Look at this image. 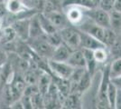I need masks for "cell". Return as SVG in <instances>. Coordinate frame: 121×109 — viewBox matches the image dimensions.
<instances>
[{
	"label": "cell",
	"instance_id": "obj_1",
	"mask_svg": "<svg viewBox=\"0 0 121 109\" xmlns=\"http://www.w3.org/2000/svg\"><path fill=\"white\" fill-rule=\"evenodd\" d=\"M5 6L7 13L11 16H18V18L31 17L38 13L35 8L26 5L24 0H5Z\"/></svg>",
	"mask_w": 121,
	"mask_h": 109
},
{
	"label": "cell",
	"instance_id": "obj_2",
	"mask_svg": "<svg viewBox=\"0 0 121 109\" xmlns=\"http://www.w3.org/2000/svg\"><path fill=\"white\" fill-rule=\"evenodd\" d=\"M111 64V63H110ZM110 64H107L102 71V76L99 87L97 94V107L98 108H110L107 96V89L110 82Z\"/></svg>",
	"mask_w": 121,
	"mask_h": 109
},
{
	"label": "cell",
	"instance_id": "obj_3",
	"mask_svg": "<svg viewBox=\"0 0 121 109\" xmlns=\"http://www.w3.org/2000/svg\"><path fill=\"white\" fill-rule=\"evenodd\" d=\"M28 45L30 46L32 50L38 55L39 57L46 58V59H51L52 57L53 51L55 47H52L49 42L46 39V35L37 38H31L27 40Z\"/></svg>",
	"mask_w": 121,
	"mask_h": 109
},
{
	"label": "cell",
	"instance_id": "obj_4",
	"mask_svg": "<svg viewBox=\"0 0 121 109\" xmlns=\"http://www.w3.org/2000/svg\"><path fill=\"white\" fill-rule=\"evenodd\" d=\"M62 38V42L71 50H76L81 48V36L79 29L74 26H66L59 30Z\"/></svg>",
	"mask_w": 121,
	"mask_h": 109
},
{
	"label": "cell",
	"instance_id": "obj_5",
	"mask_svg": "<svg viewBox=\"0 0 121 109\" xmlns=\"http://www.w3.org/2000/svg\"><path fill=\"white\" fill-rule=\"evenodd\" d=\"M43 13H44V15L50 19L51 22L54 25V26L58 30H60L66 26H71L62 8L61 10H60L58 7H50V8L44 9L43 11Z\"/></svg>",
	"mask_w": 121,
	"mask_h": 109
},
{
	"label": "cell",
	"instance_id": "obj_6",
	"mask_svg": "<svg viewBox=\"0 0 121 109\" xmlns=\"http://www.w3.org/2000/svg\"><path fill=\"white\" fill-rule=\"evenodd\" d=\"M78 29H80L81 31L86 32L88 34H90L94 37L98 38L99 40L103 41V37H104V33H105V28L98 25L93 20H91L90 17L86 16L85 18L82 20L80 25L76 26Z\"/></svg>",
	"mask_w": 121,
	"mask_h": 109
},
{
	"label": "cell",
	"instance_id": "obj_7",
	"mask_svg": "<svg viewBox=\"0 0 121 109\" xmlns=\"http://www.w3.org/2000/svg\"><path fill=\"white\" fill-rule=\"evenodd\" d=\"M85 15L88 17H90L91 20H93L95 23L104 28L111 27L110 24V16L109 13L107 11L101 9L99 7H94L91 9H85Z\"/></svg>",
	"mask_w": 121,
	"mask_h": 109
},
{
	"label": "cell",
	"instance_id": "obj_8",
	"mask_svg": "<svg viewBox=\"0 0 121 109\" xmlns=\"http://www.w3.org/2000/svg\"><path fill=\"white\" fill-rule=\"evenodd\" d=\"M49 67H50L52 76H55L60 78L70 79L74 68L67 62L55 61L49 59Z\"/></svg>",
	"mask_w": 121,
	"mask_h": 109
},
{
	"label": "cell",
	"instance_id": "obj_9",
	"mask_svg": "<svg viewBox=\"0 0 121 109\" xmlns=\"http://www.w3.org/2000/svg\"><path fill=\"white\" fill-rule=\"evenodd\" d=\"M30 18L31 17H23L15 19L11 22V26L14 27L17 38L22 41L27 42L30 35Z\"/></svg>",
	"mask_w": 121,
	"mask_h": 109
},
{
	"label": "cell",
	"instance_id": "obj_10",
	"mask_svg": "<svg viewBox=\"0 0 121 109\" xmlns=\"http://www.w3.org/2000/svg\"><path fill=\"white\" fill-rule=\"evenodd\" d=\"M62 10L71 26H77L78 25H80L86 16L84 12L85 8H82L81 6L69 5L62 7Z\"/></svg>",
	"mask_w": 121,
	"mask_h": 109
},
{
	"label": "cell",
	"instance_id": "obj_11",
	"mask_svg": "<svg viewBox=\"0 0 121 109\" xmlns=\"http://www.w3.org/2000/svg\"><path fill=\"white\" fill-rule=\"evenodd\" d=\"M79 32H80V36H81V48L91 49L94 51L100 47H107L103 42L99 40L93 36H91L86 32L81 31L80 29H79Z\"/></svg>",
	"mask_w": 121,
	"mask_h": 109
},
{
	"label": "cell",
	"instance_id": "obj_12",
	"mask_svg": "<svg viewBox=\"0 0 121 109\" xmlns=\"http://www.w3.org/2000/svg\"><path fill=\"white\" fill-rule=\"evenodd\" d=\"M66 62L68 63L69 65H71L73 68L86 67V60L81 48L72 50L70 57L68 58V60Z\"/></svg>",
	"mask_w": 121,
	"mask_h": 109
},
{
	"label": "cell",
	"instance_id": "obj_13",
	"mask_svg": "<svg viewBox=\"0 0 121 109\" xmlns=\"http://www.w3.org/2000/svg\"><path fill=\"white\" fill-rule=\"evenodd\" d=\"M81 94L78 92H71L65 98L62 108L78 109L82 108V102H81Z\"/></svg>",
	"mask_w": 121,
	"mask_h": 109
},
{
	"label": "cell",
	"instance_id": "obj_14",
	"mask_svg": "<svg viewBox=\"0 0 121 109\" xmlns=\"http://www.w3.org/2000/svg\"><path fill=\"white\" fill-rule=\"evenodd\" d=\"M71 50L68 46H66L64 43L60 44V46L55 47L52 57L51 59L55 60V61H60V62H66L68 60V58L70 57L71 53Z\"/></svg>",
	"mask_w": 121,
	"mask_h": 109
},
{
	"label": "cell",
	"instance_id": "obj_15",
	"mask_svg": "<svg viewBox=\"0 0 121 109\" xmlns=\"http://www.w3.org/2000/svg\"><path fill=\"white\" fill-rule=\"evenodd\" d=\"M46 35L43 32L42 26H41L39 17H38V13L35 14L30 18V35H29V39L31 38H37Z\"/></svg>",
	"mask_w": 121,
	"mask_h": 109
},
{
	"label": "cell",
	"instance_id": "obj_16",
	"mask_svg": "<svg viewBox=\"0 0 121 109\" xmlns=\"http://www.w3.org/2000/svg\"><path fill=\"white\" fill-rule=\"evenodd\" d=\"M82 52L84 54V57L86 60V68L89 71V73L93 76L96 73L97 67H98V62L94 57V51L91 49H85L81 48Z\"/></svg>",
	"mask_w": 121,
	"mask_h": 109
},
{
	"label": "cell",
	"instance_id": "obj_17",
	"mask_svg": "<svg viewBox=\"0 0 121 109\" xmlns=\"http://www.w3.org/2000/svg\"><path fill=\"white\" fill-rule=\"evenodd\" d=\"M15 39H17V36L14 27L11 25L4 26L0 30V45L10 43L12 41H15Z\"/></svg>",
	"mask_w": 121,
	"mask_h": 109
},
{
	"label": "cell",
	"instance_id": "obj_18",
	"mask_svg": "<svg viewBox=\"0 0 121 109\" xmlns=\"http://www.w3.org/2000/svg\"><path fill=\"white\" fill-rule=\"evenodd\" d=\"M69 5H77L85 9L96 7L92 0H61V8Z\"/></svg>",
	"mask_w": 121,
	"mask_h": 109
},
{
	"label": "cell",
	"instance_id": "obj_19",
	"mask_svg": "<svg viewBox=\"0 0 121 109\" xmlns=\"http://www.w3.org/2000/svg\"><path fill=\"white\" fill-rule=\"evenodd\" d=\"M38 17H39V21H40L41 26L43 28V32L47 34H51L53 32L57 31L58 29L56 28L54 25L51 22V20L44 15V13L43 12H38Z\"/></svg>",
	"mask_w": 121,
	"mask_h": 109
},
{
	"label": "cell",
	"instance_id": "obj_20",
	"mask_svg": "<svg viewBox=\"0 0 121 109\" xmlns=\"http://www.w3.org/2000/svg\"><path fill=\"white\" fill-rule=\"evenodd\" d=\"M117 90H118V88L110 80V82L108 83V89H107V96H108V103L110 105V108H115V106H116V98L117 95Z\"/></svg>",
	"mask_w": 121,
	"mask_h": 109
},
{
	"label": "cell",
	"instance_id": "obj_21",
	"mask_svg": "<svg viewBox=\"0 0 121 109\" xmlns=\"http://www.w3.org/2000/svg\"><path fill=\"white\" fill-rule=\"evenodd\" d=\"M117 36V32L112 29L111 27L105 28V33H104V37H103V43L105 44L108 48L112 47V45L116 42Z\"/></svg>",
	"mask_w": 121,
	"mask_h": 109
},
{
	"label": "cell",
	"instance_id": "obj_22",
	"mask_svg": "<svg viewBox=\"0 0 121 109\" xmlns=\"http://www.w3.org/2000/svg\"><path fill=\"white\" fill-rule=\"evenodd\" d=\"M110 16L111 28L115 31H121V12H117L116 10H111L109 12Z\"/></svg>",
	"mask_w": 121,
	"mask_h": 109
},
{
	"label": "cell",
	"instance_id": "obj_23",
	"mask_svg": "<svg viewBox=\"0 0 121 109\" xmlns=\"http://www.w3.org/2000/svg\"><path fill=\"white\" fill-rule=\"evenodd\" d=\"M94 57L98 64H105L109 57L108 47H100L94 50Z\"/></svg>",
	"mask_w": 121,
	"mask_h": 109
},
{
	"label": "cell",
	"instance_id": "obj_24",
	"mask_svg": "<svg viewBox=\"0 0 121 109\" xmlns=\"http://www.w3.org/2000/svg\"><path fill=\"white\" fill-rule=\"evenodd\" d=\"M46 39H47V41L49 42L52 47H58V46H60V44L63 43L59 30L53 32V33H51V34H47L46 35Z\"/></svg>",
	"mask_w": 121,
	"mask_h": 109
},
{
	"label": "cell",
	"instance_id": "obj_25",
	"mask_svg": "<svg viewBox=\"0 0 121 109\" xmlns=\"http://www.w3.org/2000/svg\"><path fill=\"white\" fill-rule=\"evenodd\" d=\"M109 55L111 58H113V60L121 57V37H117L112 47H109Z\"/></svg>",
	"mask_w": 121,
	"mask_h": 109
},
{
	"label": "cell",
	"instance_id": "obj_26",
	"mask_svg": "<svg viewBox=\"0 0 121 109\" xmlns=\"http://www.w3.org/2000/svg\"><path fill=\"white\" fill-rule=\"evenodd\" d=\"M121 76V57L113 60L110 64V79Z\"/></svg>",
	"mask_w": 121,
	"mask_h": 109
},
{
	"label": "cell",
	"instance_id": "obj_27",
	"mask_svg": "<svg viewBox=\"0 0 121 109\" xmlns=\"http://www.w3.org/2000/svg\"><path fill=\"white\" fill-rule=\"evenodd\" d=\"M113 5H114V0H101L99 4L98 5V7L109 13L111 10H113Z\"/></svg>",
	"mask_w": 121,
	"mask_h": 109
},
{
	"label": "cell",
	"instance_id": "obj_28",
	"mask_svg": "<svg viewBox=\"0 0 121 109\" xmlns=\"http://www.w3.org/2000/svg\"><path fill=\"white\" fill-rule=\"evenodd\" d=\"M9 54L5 50L4 47L0 45V67H2L4 65L8 62V56Z\"/></svg>",
	"mask_w": 121,
	"mask_h": 109
},
{
	"label": "cell",
	"instance_id": "obj_29",
	"mask_svg": "<svg viewBox=\"0 0 121 109\" xmlns=\"http://www.w3.org/2000/svg\"><path fill=\"white\" fill-rule=\"evenodd\" d=\"M9 108H14V109H24L25 107H24V104H23V103H22V101H21V99H17V100H15L12 104H11L10 107Z\"/></svg>",
	"mask_w": 121,
	"mask_h": 109
},
{
	"label": "cell",
	"instance_id": "obj_30",
	"mask_svg": "<svg viewBox=\"0 0 121 109\" xmlns=\"http://www.w3.org/2000/svg\"><path fill=\"white\" fill-rule=\"evenodd\" d=\"M116 109H121V89L117 90V95L116 98Z\"/></svg>",
	"mask_w": 121,
	"mask_h": 109
},
{
	"label": "cell",
	"instance_id": "obj_31",
	"mask_svg": "<svg viewBox=\"0 0 121 109\" xmlns=\"http://www.w3.org/2000/svg\"><path fill=\"white\" fill-rule=\"evenodd\" d=\"M111 81H112V83H114V85H116L117 88L121 89V76L111 78Z\"/></svg>",
	"mask_w": 121,
	"mask_h": 109
},
{
	"label": "cell",
	"instance_id": "obj_32",
	"mask_svg": "<svg viewBox=\"0 0 121 109\" xmlns=\"http://www.w3.org/2000/svg\"><path fill=\"white\" fill-rule=\"evenodd\" d=\"M113 9L117 12H121V0H114Z\"/></svg>",
	"mask_w": 121,
	"mask_h": 109
},
{
	"label": "cell",
	"instance_id": "obj_33",
	"mask_svg": "<svg viewBox=\"0 0 121 109\" xmlns=\"http://www.w3.org/2000/svg\"><path fill=\"white\" fill-rule=\"evenodd\" d=\"M4 27V18H2V16H0V30Z\"/></svg>",
	"mask_w": 121,
	"mask_h": 109
},
{
	"label": "cell",
	"instance_id": "obj_34",
	"mask_svg": "<svg viewBox=\"0 0 121 109\" xmlns=\"http://www.w3.org/2000/svg\"><path fill=\"white\" fill-rule=\"evenodd\" d=\"M92 1H93V3L95 4V5H96V6H98V5L99 4V2H100L101 0H92Z\"/></svg>",
	"mask_w": 121,
	"mask_h": 109
},
{
	"label": "cell",
	"instance_id": "obj_35",
	"mask_svg": "<svg viewBox=\"0 0 121 109\" xmlns=\"http://www.w3.org/2000/svg\"><path fill=\"white\" fill-rule=\"evenodd\" d=\"M0 72H1V67H0Z\"/></svg>",
	"mask_w": 121,
	"mask_h": 109
}]
</instances>
